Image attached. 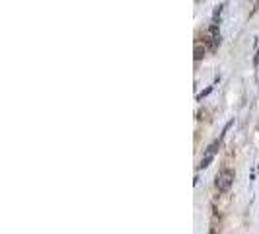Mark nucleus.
Returning a JSON list of instances; mask_svg holds the SVG:
<instances>
[{
	"label": "nucleus",
	"instance_id": "1",
	"mask_svg": "<svg viewBox=\"0 0 259 234\" xmlns=\"http://www.w3.org/2000/svg\"><path fill=\"white\" fill-rule=\"evenodd\" d=\"M234 178H236L234 170H230V168L220 170V172L216 174V180H214L216 189H218V191H228V189L232 187V184H234Z\"/></svg>",
	"mask_w": 259,
	"mask_h": 234
},
{
	"label": "nucleus",
	"instance_id": "2",
	"mask_svg": "<svg viewBox=\"0 0 259 234\" xmlns=\"http://www.w3.org/2000/svg\"><path fill=\"white\" fill-rule=\"evenodd\" d=\"M218 149H220V141H214L212 145H209V149L205 150V154H203V158H201V164H199V168H201V170H205V168H209V166H210V162H212L214 154L218 152Z\"/></svg>",
	"mask_w": 259,
	"mask_h": 234
},
{
	"label": "nucleus",
	"instance_id": "3",
	"mask_svg": "<svg viewBox=\"0 0 259 234\" xmlns=\"http://www.w3.org/2000/svg\"><path fill=\"white\" fill-rule=\"evenodd\" d=\"M193 57H195V61H201V59L205 57V47L201 45V41L195 43V55H193Z\"/></svg>",
	"mask_w": 259,
	"mask_h": 234
},
{
	"label": "nucleus",
	"instance_id": "4",
	"mask_svg": "<svg viewBox=\"0 0 259 234\" xmlns=\"http://www.w3.org/2000/svg\"><path fill=\"white\" fill-rule=\"evenodd\" d=\"M210 92H212V86H209V88H207V90H205V92H201V94H199V96H197V100H203V98H205V96H209V94H210Z\"/></svg>",
	"mask_w": 259,
	"mask_h": 234
},
{
	"label": "nucleus",
	"instance_id": "5",
	"mask_svg": "<svg viewBox=\"0 0 259 234\" xmlns=\"http://www.w3.org/2000/svg\"><path fill=\"white\" fill-rule=\"evenodd\" d=\"M253 65H255V67H259V51L255 53V59H253Z\"/></svg>",
	"mask_w": 259,
	"mask_h": 234
}]
</instances>
